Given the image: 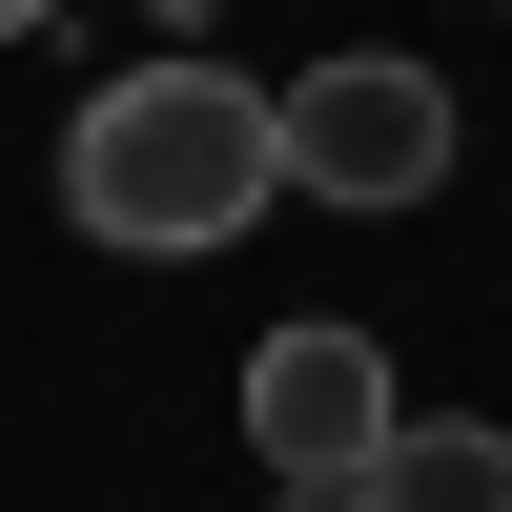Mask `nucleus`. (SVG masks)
Listing matches in <instances>:
<instances>
[{
    "label": "nucleus",
    "mask_w": 512,
    "mask_h": 512,
    "mask_svg": "<svg viewBox=\"0 0 512 512\" xmlns=\"http://www.w3.org/2000/svg\"><path fill=\"white\" fill-rule=\"evenodd\" d=\"M451 185V82L431 62H308L287 82V205H431Z\"/></svg>",
    "instance_id": "2"
},
{
    "label": "nucleus",
    "mask_w": 512,
    "mask_h": 512,
    "mask_svg": "<svg viewBox=\"0 0 512 512\" xmlns=\"http://www.w3.org/2000/svg\"><path fill=\"white\" fill-rule=\"evenodd\" d=\"M267 205H287V82H246V62H185L164 41V62H123L62 123V226L123 246V267H205Z\"/></svg>",
    "instance_id": "1"
},
{
    "label": "nucleus",
    "mask_w": 512,
    "mask_h": 512,
    "mask_svg": "<svg viewBox=\"0 0 512 512\" xmlns=\"http://www.w3.org/2000/svg\"><path fill=\"white\" fill-rule=\"evenodd\" d=\"M267 512H369V472H267Z\"/></svg>",
    "instance_id": "5"
},
{
    "label": "nucleus",
    "mask_w": 512,
    "mask_h": 512,
    "mask_svg": "<svg viewBox=\"0 0 512 512\" xmlns=\"http://www.w3.org/2000/svg\"><path fill=\"white\" fill-rule=\"evenodd\" d=\"M369 512H512V431L492 410H410L369 451Z\"/></svg>",
    "instance_id": "4"
},
{
    "label": "nucleus",
    "mask_w": 512,
    "mask_h": 512,
    "mask_svg": "<svg viewBox=\"0 0 512 512\" xmlns=\"http://www.w3.org/2000/svg\"><path fill=\"white\" fill-rule=\"evenodd\" d=\"M390 431H410V390H390V349H369L349 308H308V328L246 349V451H267V472H369Z\"/></svg>",
    "instance_id": "3"
},
{
    "label": "nucleus",
    "mask_w": 512,
    "mask_h": 512,
    "mask_svg": "<svg viewBox=\"0 0 512 512\" xmlns=\"http://www.w3.org/2000/svg\"><path fill=\"white\" fill-rule=\"evenodd\" d=\"M41 21H62V0H0V41H41Z\"/></svg>",
    "instance_id": "6"
}]
</instances>
